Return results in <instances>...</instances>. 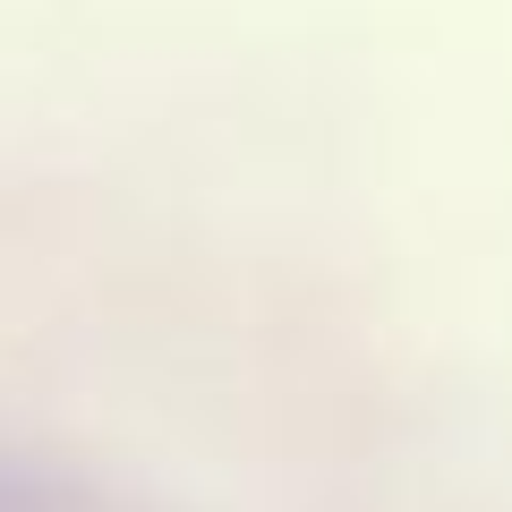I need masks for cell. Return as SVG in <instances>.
Instances as JSON below:
<instances>
[{"label": "cell", "mask_w": 512, "mask_h": 512, "mask_svg": "<svg viewBox=\"0 0 512 512\" xmlns=\"http://www.w3.org/2000/svg\"><path fill=\"white\" fill-rule=\"evenodd\" d=\"M0 512H77V495L60 487V478H43V470H26V461L0 453Z\"/></svg>", "instance_id": "6da1fadb"}]
</instances>
